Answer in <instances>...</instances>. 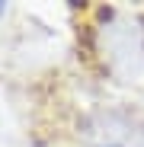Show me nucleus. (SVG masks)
<instances>
[{
  "mask_svg": "<svg viewBox=\"0 0 144 147\" xmlns=\"http://www.w3.org/2000/svg\"><path fill=\"white\" fill-rule=\"evenodd\" d=\"M103 58L112 74L118 77H138L144 70V35L131 19L115 16L109 26H103Z\"/></svg>",
  "mask_w": 144,
  "mask_h": 147,
  "instance_id": "nucleus-1",
  "label": "nucleus"
},
{
  "mask_svg": "<svg viewBox=\"0 0 144 147\" xmlns=\"http://www.w3.org/2000/svg\"><path fill=\"white\" fill-rule=\"evenodd\" d=\"M90 147H144V128L125 115L103 112L90 125Z\"/></svg>",
  "mask_w": 144,
  "mask_h": 147,
  "instance_id": "nucleus-2",
  "label": "nucleus"
},
{
  "mask_svg": "<svg viewBox=\"0 0 144 147\" xmlns=\"http://www.w3.org/2000/svg\"><path fill=\"white\" fill-rule=\"evenodd\" d=\"M0 16H3V3H0Z\"/></svg>",
  "mask_w": 144,
  "mask_h": 147,
  "instance_id": "nucleus-3",
  "label": "nucleus"
}]
</instances>
